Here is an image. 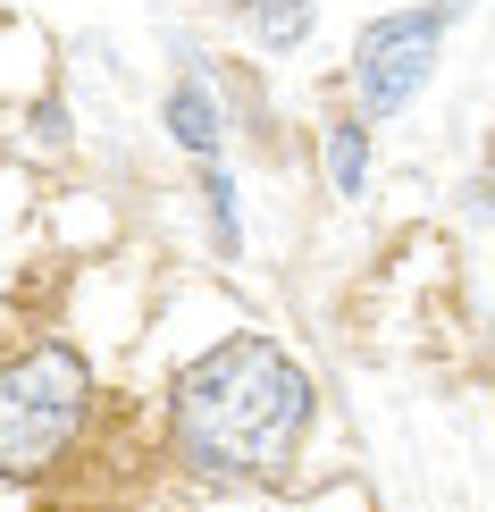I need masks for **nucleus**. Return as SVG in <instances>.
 <instances>
[{"mask_svg":"<svg viewBox=\"0 0 495 512\" xmlns=\"http://www.w3.org/2000/svg\"><path fill=\"white\" fill-rule=\"evenodd\" d=\"M319 387L277 336H227L168 387V462L193 487H277L303 462Z\"/></svg>","mask_w":495,"mask_h":512,"instance_id":"obj_1","label":"nucleus"},{"mask_svg":"<svg viewBox=\"0 0 495 512\" xmlns=\"http://www.w3.org/2000/svg\"><path fill=\"white\" fill-rule=\"evenodd\" d=\"M84 420H93V370L76 345H34L0 361V487L59 471Z\"/></svg>","mask_w":495,"mask_h":512,"instance_id":"obj_2","label":"nucleus"},{"mask_svg":"<svg viewBox=\"0 0 495 512\" xmlns=\"http://www.w3.org/2000/svg\"><path fill=\"white\" fill-rule=\"evenodd\" d=\"M454 17H462V0H412V9L378 17V26L353 42V101H361V118L412 110L420 84L437 76V51H445V34H454Z\"/></svg>","mask_w":495,"mask_h":512,"instance_id":"obj_3","label":"nucleus"},{"mask_svg":"<svg viewBox=\"0 0 495 512\" xmlns=\"http://www.w3.org/2000/svg\"><path fill=\"white\" fill-rule=\"evenodd\" d=\"M168 143L193 160H219L227 143V110H219V84L202 76V59H185V76L168 84Z\"/></svg>","mask_w":495,"mask_h":512,"instance_id":"obj_4","label":"nucleus"},{"mask_svg":"<svg viewBox=\"0 0 495 512\" xmlns=\"http://www.w3.org/2000/svg\"><path fill=\"white\" fill-rule=\"evenodd\" d=\"M319 160H328V194L361 202L370 194V118H336L328 143H319Z\"/></svg>","mask_w":495,"mask_h":512,"instance_id":"obj_5","label":"nucleus"},{"mask_svg":"<svg viewBox=\"0 0 495 512\" xmlns=\"http://www.w3.org/2000/svg\"><path fill=\"white\" fill-rule=\"evenodd\" d=\"M244 26L261 34V51H294L311 34V0H244Z\"/></svg>","mask_w":495,"mask_h":512,"instance_id":"obj_6","label":"nucleus"},{"mask_svg":"<svg viewBox=\"0 0 495 512\" xmlns=\"http://www.w3.org/2000/svg\"><path fill=\"white\" fill-rule=\"evenodd\" d=\"M202 210H210V244L219 252H244V219H235V177L219 160H202Z\"/></svg>","mask_w":495,"mask_h":512,"instance_id":"obj_7","label":"nucleus"},{"mask_svg":"<svg viewBox=\"0 0 495 512\" xmlns=\"http://www.w3.org/2000/svg\"><path fill=\"white\" fill-rule=\"evenodd\" d=\"M34 135H42V143H68V110H59V101H42V110H34Z\"/></svg>","mask_w":495,"mask_h":512,"instance_id":"obj_8","label":"nucleus"}]
</instances>
